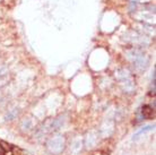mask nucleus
Returning <instances> with one entry per match:
<instances>
[{
	"label": "nucleus",
	"mask_w": 156,
	"mask_h": 155,
	"mask_svg": "<svg viewBox=\"0 0 156 155\" xmlns=\"http://www.w3.org/2000/svg\"><path fill=\"white\" fill-rule=\"evenodd\" d=\"M125 57L127 60L133 63V69L137 73H143L147 69L149 65V57L145 53L141 48L133 47L126 51Z\"/></svg>",
	"instance_id": "1"
},
{
	"label": "nucleus",
	"mask_w": 156,
	"mask_h": 155,
	"mask_svg": "<svg viewBox=\"0 0 156 155\" xmlns=\"http://www.w3.org/2000/svg\"><path fill=\"white\" fill-rule=\"evenodd\" d=\"M115 77L119 81L121 88L125 93H133L136 88V84L133 78V75L130 74L128 69H119L115 73Z\"/></svg>",
	"instance_id": "2"
},
{
	"label": "nucleus",
	"mask_w": 156,
	"mask_h": 155,
	"mask_svg": "<svg viewBox=\"0 0 156 155\" xmlns=\"http://www.w3.org/2000/svg\"><path fill=\"white\" fill-rule=\"evenodd\" d=\"M45 147H47L49 153L58 155L60 153H62L65 147H66V139L62 135L55 134V135L51 136L50 138L47 140Z\"/></svg>",
	"instance_id": "3"
},
{
	"label": "nucleus",
	"mask_w": 156,
	"mask_h": 155,
	"mask_svg": "<svg viewBox=\"0 0 156 155\" xmlns=\"http://www.w3.org/2000/svg\"><path fill=\"white\" fill-rule=\"evenodd\" d=\"M123 40L126 42L131 43L133 45H138L139 47H144V45H147L149 43V40L145 36V35L140 34L136 31H129L127 32L125 35H123Z\"/></svg>",
	"instance_id": "4"
},
{
	"label": "nucleus",
	"mask_w": 156,
	"mask_h": 155,
	"mask_svg": "<svg viewBox=\"0 0 156 155\" xmlns=\"http://www.w3.org/2000/svg\"><path fill=\"white\" fill-rule=\"evenodd\" d=\"M114 132V121L111 119H106L101 124L100 128H98V132L100 137L102 138H108L113 134Z\"/></svg>",
	"instance_id": "5"
},
{
	"label": "nucleus",
	"mask_w": 156,
	"mask_h": 155,
	"mask_svg": "<svg viewBox=\"0 0 156 155\" xmlns=\"http://www.w3.org/2000/svg\"><path fill=\"white\" fill-rule=\"evenodd\" d=\"M98 139H100V135L96 130H90L86 134L85 136V140H84V146H86L87 150H92L94 148L98 143Z\"/></svg>",
	"instance_id": "6"
},
{
	"label": "nucleus",
	"mask_w": 156,
	"mask_h": 155,
	"mask_svg": "<svg viewBox=\"0 0 156 155\" xmlns=\"http://www.w3.org/2000/svg\"><path fill=\"white\" fill-rule=\"evenodd\" d=\"M51 124H52V119H48L45 122H43L39 128L36 129L34 132V137L36 140L42 139L43 137H45L51 132Z\"/></svg>",
	"instance_id": "7"
},
{
	"label": "nucleus",
	"mask_w": 156,
	"mask_h": 155,
	"mask_svg": "<svg viewBox=\"0 0 156 155\" xmlns=\"http://www.w3.org/2000/svg\"><path fill=\"white\" fill-rule=\"evenodd\" d=\"M68 120V116L67 113L60 114L55 119H52V124H51V132H58L59 129H61L65 126V124Z\"/></svg>",
	"instance_id": "8"
},
{
	"label": "nucleus",
	"mask_w": 156,
	"mask_h": 155,
	"mask_svg": "<svg viewBox=\"0 0 156 155\" xmlns=\"http://www.w3.org/2000/svg\"><path fill=\"white\" fill-rule=\"evenodd\" d=\"M83 146H84V142H83L79 137H75L74 139L71 140L70 146H69V150H70L71 154H79L80 152L83 151Z\"/></svg>",
	"instance_id": "9"
},
{
	"label": "nucleus",
	"mask_w": 156,
	"mask_h": 155,
	"mask_svg": "<svg viewBox=\"0 0 156 155\" xmlns=\"http://www.w3.org/2000/svg\"><path fill=\"white\" fill-rule=\"evenodd\" d=\"M33 124H34V121H33L31 117H25L20 120V128L23 132H28L33 129Z\"/></svg>",
	"instance_id": "10"
},
{
	"label": "nucleus",
	"mask_w": 156,
	"mask_h": 155,
	"mask_svg": "<svg viewBox=\"0 0 156 155\" xmlns=\"http://www.w3.org/2000/svg\"><path fill=\"white\" fill-rule=\"evenodd\" d=\"M20 114V109L17 108L16 105H12L10 108L7 109V111L5 113V120L6 121H12L16 119Z\"/></svg>",
	"instance_id": "11"
},
{
	"label": "nucleus",
	"mask_w": 156,
	"mask_h": 155,
	"mask_svg": "<svg viewBox=\"0 0 156 155\" xmlns=\"http://www.w3.org/2000/svg\"><path fill=\"white\" fill-rule=\"evenodd\" d=\"M139 110H140L144 119H152L153 117H154V113H155V108H152L149 105H144Z\"/></svg>",
	"instance_id": "12"
},
{
	"label": "nucleus",
	"mask_w": 156,
	"mask_h": 155,
	"mask_svg": "<svg viewBox=\"0 0 156 155\" xmlns=\"http://www.w3.org/2000/svg\"><path fill=\"white\" fill-rule=\"evenodd\" d=\"M154 128H155V126H154V124H148V126H145V127L140 128L139 130H137V132H135V134H133V140L138 139V138H139V137H140L141 135H144V134H146V132H152V130H154Z\"/></svg>",
	"instance_id": "13"
},
{
	"label": "nucleus",
	"mask_w": 156,
	"mask_h": 155,
	"mask_svg": "<svg viewBox=\"0 0 156 155\" xmlns=\"http://www.w3.org/2000/svg\"><path fill=\"white\" fill-rule=\"evenodd\" d=\"M8 68L6 66H2V65H0V78L5 77V76H7L8 74Z\"/></svg>",
	"instance_id": "14"
},
{
	"label": "nucleus",
	"mask_w": 156,
	"mask_h": 155,
	"mask_svg": "<svg viewBox=\"0 0 156 155\" xmlns=\"http://www.w3.org/2000/svg\"><path fill=\"white\" fill-rule=\"evenodd\" d=\"M0 145H1V147L4 151H12V146L10 144L6 143V142H0Z\"/></svg>",
	"instance_id": "15"
},
{
	"label": "nucleus",
	"mask_w": 156,
	"mask_h": 155,
	"mask_svg": "<svg viewBox=\"0 0 156 155\" xmlns=\"http://www.w3.org/2000/svg\"><path fill=\"white\" fill-rule=\"evenodd\" d=\"M8 81H9V78H8V76H5V77L0 78V88H2L6 84L8 83Z\"/></svg>",
	"instance_id": "16"
},
{
	"label": "nucleus",
	"mask_w": 156,
	"mask_h": 155,
	"mask_svg": "<svg viewBox=\"0 0 156 155\" xmlns=\"http://www.w3.org/2000/svg\"><path fill=\"white\" fill-rule=\"evenodd\" d=\"M136 119H137V122H140V121L145 120L144 117H143V114H141V112H140V110H138V111H137V113H136Z\"/></svg>",
	"instance_id": "17"
},
{
	"label": "nucleus",
	"mask_w": 156,
	"mask_h": 155,
	"mask_svg": "<svg viewBox=\"0 0 156 155\" xmlns=\"http://www.w3.org/2000/svg\"><path fill=\"white\" fill-rule=\"evenodd\" d=\"M4 150H2V147H1V145H0V155H2L4 154Z\"/></svg>",
	"instance_id": "18"
}]
</instances>
